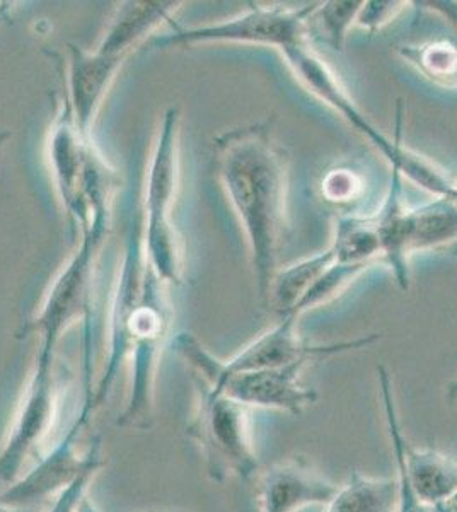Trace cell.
Returning a JSON list of instances; mask_svg holds the SVG:
<instances>
[{
    "mask_svg": "<svg viewBox=\"0 0 457 512\" xmlns=\"http://www.w3.org/2000/svg\"><path fill=\"white\" fill-rule=\"evenodd\" d=\"M89 420L79 412L64 436L40 458L35 468L21 475L16 482L9 483V487L0 494V501L9 506L33 507L50 497L55 499L70 483L76 482L89 466L106 463L101 436L93 437L86 451L79 453V439Z\"/></svg>",
    "mask_w": 457,
    "mask_h": 512,
    "instance_id": "11",
    "label": "cell"
},
{
    "mask_svg": "<svg viewBox=\"0 0 457 512\" xmlns=\"http://www.w3.org/2000/svg\"><path fill=\"white\" fill-rule=\"evenodd\" d=\"M181 2L130 0L116 7L98 47L130 57L162 24L173 21Z\"/></svg>",
    "mask_w": 457,
    "mask_h": 512,
    "instance_id": "17",
    "label": "cell"
},
{
    "mask_svg": "<svg viewBox=\"0 0 457 512\" xmlns=\"http://www.w3.org/2000/svg\"><path fill=\"white\" fill-rule=\"evenodd\" d=\"M365 270L367 267L347 265V263H338L335 260V263H331L330 267L324 270V274L314 282L306 296L299 301L294 315L301 318L307 311L331 303L352 284L353 280L357 279L360 274H364Z\"/></svg>",
    "mask_w": 457,
    "mask_h": 512,
    "instance_id": "24",
    "label": "cell"
},
{
    "mask_svg": "<svg viewBox=\"0 0 457 512\" xmlns=\"http://www.w3.org/2000/svg\"><path fill=\"white\" fill-rule=\"evenodd\" d=\"M106 463H96L89 466L76 482L70 483L67 489L62 490L60 494L53 499L52 506L48 507L47 512H77L81 502L87 495L89 485L93 483L94 478L98 477V473L105 468Z\"/></svg>",
    "mask_w": 457,
    "mask_h": 512,
    "instance_id": "27",
    "label": "cell"
},
{
    "mask_svg": "<svg viewBox=\"0 0 457 512\" xmlns=\"http://www.w3.org/2000/svg\"><path fill=\"white\" fill-rule=\"evenodd\" d=\"M173 350L205 386L244 407L301 415L307 407L318 402V393L301 384L302 369L307 362H297L280 369L227 373L222 369V361L188 332L178 333L173 338Z\"/></svg>",
    "mask_w": 457,
    "mask_h": 512,
    "instance_id": "7",
    "label": "cell"
},
{
    "mask_svg": "<svg viewBox=\"0 0 457 512\" xmlns=\"http://www.w3.org/2000/svg\"><path fill=\"white\" fill-rule=\"evenodd\" d=\"M335 260V251L328 246L316 255L278 270L268 297V306L277 313L278 318L296 316L294 311L299 301Z\"/></svg>",
    "mask_w": 457,
    "mask_h": 512,
    "instance_id": "18",
    "label": "cell"
},
{
    "mask_svg": "<svg viewBox=\"0 0 457 512\" xmlns=\"http://www.w3.org/2000/svg\"><path fill=\"white\" fill-rule=\"evenodd\" d=\"M215 175L248 241L258 296L268 304L287 238L289 156L273 120L231 128L214 140Z\"/></svg>",
    "mask_w": 457,
    "mask_h": 512,
    "instance_id": "2",
    "label": "cell"
},
{
    "mask_svg": "<svg viewBox=\"0 0 457 512\" xmlns=\"http://www.w3.org/2000/svg\"><path fill=\"white\" fill-rule=\"evenodd\" d=\"M77 512H99L96 507H94L93 502L89 501V497H84V501L81 502V506L77 509Z\"/></svg>",
    "mask_w": 457,
    "mask_h": 512,
    "instance_id": "30",
    "label": "cell"
},
{
    "mask_svg": "<svg viewBox=\"0 0 457 512\" xmlns=\"http://www.w3.org/2000/svg\"><path fill=\"white\" fill-rule=\"evenodd\" d=\"M447 398H449L451 402L457 400V379L454 383L449 384V388H447Z\"/></svg>",
    "mask_w": 457,
    "mask_h": 512,
    "instance_id": "31",
    "label": "cell"
},
{
    "mask_svg": "<svg viewBox=\"0 0 457 512\" xmlns=\"http://www.w3.org/2000/svg\"><path fill=\"white\" fill-rule=\"evenodd\" d=\"M9 137H11L9 132H0V151L4 149V146H6V142L9 140Z\"/></svg>",
    "mask_w": 457,
    "mask_h": 512,
    "instance_id": "32",
    "label": "cell"
},
{
    "mask_svg": "<svg viewBox=\"0 0 457 512\" xmlns=\"http://www.w3.org/2000/svg\"><path fill=\"white\" fill-rule=\"evenodd\" d=\"M406 6L408 4L400 0H369V2L364 0V6L360 9L355 26L369 31L372 35L377 30H381L382 26L398 18L401 12L405 11Z\"/></svg>",
    "mask_w": 457,
    "mask_h": 512,
    "instance_id": "26",
    "label": "cell"
},
{
    "mask_svg": "<svg viewBox=\"0 0 457 512\" xmlns=\"http://www.w3.org/2000/svg\"><path fill=\"white\" fill-rule=\"evenodd\" d=\"M321 192L331 204H352L364 193V178L350 168L330 169L321 181Z\"/></svg>",
    "mask_w": 457,
    "mask_h": 512,
    "instance_id": "25",
    "label": "cell"
},
{
    "mask_svg": "<svg viewBox=\"0 0 457 512\" xmlns=\"http://www.w3.org/2000/svg\"><path fill=\"white\" fill-rule=\"evenodd\" d=\"M434 512H457V494L447 501L435 504Z\"/></svg>",
    "mask_w": 457,
    "mask_h": 512,
    "instance_id": "28",
    "label": "cell"
},
{
    "mask_svg": "<svg viewBox=\"0 0 457 512\" xmlns=\"http://www.w3.org/2000/svg\"><path fill=\"white\" fill-rule=\"evenodd\" d=\"M335 483L316 472L304 456L273 463L256 475L260 512H299L326 506L335 497Z\"/></svg>",
    "mask_w": 457,
    "mask_h": 512,
    "instance_id": "15",
    "label": "cell"
},
{
    "mask_svg": "<svg viewBox=\"0 0 457 512\" xmlns=\"http://www.w3.org/2000/svg\"><path fill=\"white\" fill-rule=\"evenodd\" d=\"M297 316L278 318L277 325L261 333L253 342L232 355L231 359L222 361V369L227 373H244V371H261V369H280L297 362H309L316 357L343 354L352 350H362L376 344L381 335L371 333L364 337L333 342V344H313L301 337L297 330Z\"/></svg>",
    "mask_w": 457,
    "mask_h": 512,
    "instance_id": "13",
    "label": "cell"
},
{
    "mask_svg": "<svg viewBox=\"0 0 457 512\" xmlns=\"http://www.w3.org/2000/svg\"><path fill=\"white\" fill-rule=\"evenodd\" d=\"M180 110L171 106L157 130L145 169L142 195V246L157 279L168 287L185 277V243L174 224V204L180 192Z\"/></svg>",
    "mask_w": 457,
    "mask_h": 512,
    "instance_id": "5",
    "label": "cell"
},
{
    "mask_svg": "<svg viewBox=\"0 0 457 512\" xmlns=\"http://www.w3.org/2000/svg\"><path fill=\"white\" fill-rule=\"evenodd\" d=\"M169 289L145 260L142 219L134 217L128 224L125 253L111 297L108 359L91 395L82 403V414L93 417L105 405L120 367L128 361L132 381L116 425L140 431L151 429L156 408L157 367L173 321Z\"/></svg>",
    "mask_w": 457,
    "mask_h": 512,
    "instance_id": "1",
    "label": "cell"
},
{
    "mask_svg": "<svg viewBox=\"0 0 457 512\" xmlns=\"http://www.w3.org/2000/svg\"><path fill=\"white\" fill-rule=\"evenodd\" d=\"M410 253L432 250L457 239V204L449 197H435L422 207H411Z\"/></svg>",
    "mask_w": 457,
    "mask_h": 512,
    "instance_id": "20",
    "label": "cell"
},
{
    "mask_svg": "<svg viewBox=\"0 0 457 512\" xmlns=\"http://www.w3.org/2000/svg\"><path fill=\"white\" fill-rule=\"evenodd\" d=\"M110 226H94L79 234V245L65 263L45 294L36 315L23 326L19 338L36 335L38 349L57 352L65 332L82 321L86 332V393L93 391L91 354H93V286L99 253L105 245Z\"/></svg>",
    "mask_w": 457,
    "mask_h": 512,
    "instance_id": "6",
    "label": "cell"
},
{
    "mask_svg": "<svg viewBox=\"0 0 457 512\" xmlns=\"http://www.w3.org/2000/svg\"><path fill=\"white\" fill-rule=\"evenodd\" d=\"M331 248L336 262L371 268L382 262L381 241L377 234L374 217H338Z\"/></svg>",
    "mask_w": 457,
    "mask_h": 512,
    "instance_id": "21",
    "label": "cell"
},
{
    "mask_svg": "<svg viewBox=\"0 0 457 512\" xmlns=\"http://www.w3.org/2000/svg\"><path fill=\"white\" fill-rule=\"evenodd\" d=\"M0 512H36L35 507L9 506L6 502L0 501Z\"/></svg>",
    "mask_w": 457,
    "mask_h": 512,
    "instance_id": "29",
    "label": "cell"
},
{
    "mask_svg": "<svg viewBox=\"0 0 457 512\" xmlns=\"http://www.w3.org/2000/svg\"><path fill=\"white\" fill-rule=\"evenodd\" d=\"M197 393L186 434L200 449L207 475L217 483L231 477L249 482L260 472L249 408L203 383Z\"/></svg>",
    "mask_w": 457,
    "mask_h": 512,
    "instance_id": "8",
    "label": "cell"
},
{
    "mask_svg": "<svg viewBox=\"0 0 457 512\" xmlns=\"http://www.w3.org/2000/svg\"><path fill=\"white\" fill-rule=\"evenodd\" d=\"M362 6L364 0H331L316 4L307 21V36L313 35L333 52H345L348 31L355 26Z\"/></svg>",
    "mask_w": 457,
    "mask_h": 512,
    "instance_id": "23",
    "label": "cell"
},
{
    "mask_svg": "<svg viewBox=\"0 0 457 512\" xmlns=\"http://www.w3.org/2000/svg\"><path fill=\"white\" fill-rule=\"evenodd\" d=\"M48 163L58 200L72 229L111 224V205L122 176L99 151L94 137L82 134L64 103L50 128Z\"/></svg>",
    "mask_w": 457,
    "mask_h": 512,
    "instance_id": "3",
    "label": "cell"
},
{
    "mask_svg": "<svg viewBox=\"0 0 457 512\" xmlns=\"http://www.w3.org/2000/svg\"><path fill=\"white\" fill-rule=\"evenodd\" d=\"M127 59L125 55L101 47L87 52L70 45L62 103L82 134L93 137L99 110Z\"/></svg>",
    "mask_w": 457,
    "mask_h": 512,
    "instance_id": "14",
    "label": "cell"
},
{
    "mask_svg": "<svg viewBox=\"0 0 457 512\" xmlns=\"http://www.w3.org/2000/svg\"><path fill=\"white\" fill-rule=\"evenodd\" d=\"M449 198H452V200L457 204V181H454V187H452L451 197Z\"/></svg>",
    "mask_w": 457,
    "mask_h": 512,
    "instance_id": "33",
    "label": "cell"
},
{
    "mask_svg": "<svg viewBox=\"0 0 457 512\" xmlns=\"http://www.w3.org/2000/svg\"><path fill=\"white\" fill-rule=\"evenodd\" d=\"M398 482L394 478L367 477L352 472L347 483L338 487L324 512H396Z\"/></svg>",
    "mask_w": 457,
    "mask_h": 512,
    "instance_id": "19",
    "label": "cell"
},
{
    "mask_svg": "<svg viewBox=\"0 0 457 512\" xmlns=\"http://www.w3.org/2000/svg\"><path fill=\"white\" fill-rule=\"evenodd\" d=\"M401 59L440 88L457 89V47L449 41H427L420 45H400Z\"/></svg>",
    "mask_w": 457,
    "mask_h": 512,
    "instance_id": "22",
    "label": "cell"
},
{
    "mask_svg": "<svg viewBox=\"0 0 457 512\" xmlns=\"http://www.w3.org/2000/svg\"><path fill=\"white\" fill-rule=\"evenodd\" d=\"M377 381L396 466L405 472L411 487L429 506L451 499L457 494V461L437 449L413 446L403 432L394 400L393 378L386 366H377Z\"/></svg>",
    "mask_w": 457,
    "mask_h": 512,
    "instance_id": "12",
    "label": "cell"
},
{
    "mask_svg": "<svg viewBox=\"0 0 457 512\" xmlns=\"http://www.w3.org/2000/svg\"><path fill=\"white\" fill-rule=\"evenodd\" d=\"M55 354L48 350L36 352L33 373L29 376L18 414L14 417L6 443L0 449V480L16 482L31 454L48 441L57 422L62 381L55 367Z\"/></svg>",
    "mask_w": 457,
    "mask_h": 512,
    "instance_id": "10",
    "label": "cell"
},
{
    "mask_svg": "<svg viewBox=\"0 0 457 512\" xmlns=\"http://www.w3.org/2000/svg\"><path fill=\"white\" fill-rule=\"evenodd\" d=\"M314 7L316 4L301 9L253 4L238 16L219 23L174 28L171 35L152 38L151 45L156 48H186L210 43H232L275 48L282 53L287 48L309 41L307 21Z\"/></svg>",
    "mask_w": 457,
    "mask_h": 512,
    "instance_id": "9",
    "label": "cell"
},
{
    "mask_svg": "<svg viewBox=\"0 0 457 512\" xmlns=\"http://www.w3.org/2000/svg\"><path fill=\"white\" fill-rule=\"evenodd\" d=\"M282 57L297 81L301 82L309 93L321 99L324 105L336 111L360 135H364L367 142L388 161L389 168L400 171L403 180H410L413 185L432 193L435 197L449 195L452 188L451 178L437 164L405 146L401 101L396 110L394 135L388 137L365 117L364 111L360 110L352 96L348 94L335 70L326 64V60H323L319 53L314 52L309 41L287 48L282 52Z\"/></svg>",
    "mask_w": 457,
    "mask_h": 512,
    "instance_id": "4",
    "label": "cell"
},
{
    "mask_svg": "<svg viewBox=\"0 0 457 512\" xmlns=\"http://www.w3.org/2000/svg\"><path fill=\"white\" fill-rule=\"evenodd\" d=\"M410 209L403 200V176L398 169L391 168L388 192L377 216H374V224L381 241L382 262L388 263L401 291H408L411 284Z\"/></svg>",
    "mask_w": 457,
    "mask_h": 512,
    "instance_id": "16",
    "label": "cell"
}]
</instances>
